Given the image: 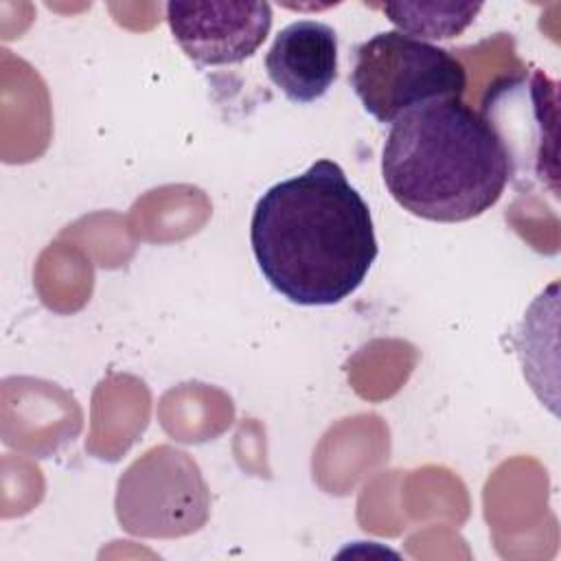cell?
I'll list each match as a JSON object with an SVG mask.
<instances>
[{
	"instance_id": "obj_1",
	"label": "cell",
	"mask_w": 561,
	"mask_h": 561,
	"mask_svg": "<svg viewBox=\"0 0 561 561\" xmlns=\"http://www.w3.org/2000/svg\"><path fill=\"white\" fill-rule=\"evenodd\" d=\"M250 245L270 287L302 307L355 294L379 252L368 204L327 158L259 197Z\"/></svg>"
},
{
	"instance_id": "obj_2",
	"label": "cell",
	"mask_w": 561,
	"mask_h": 561,
	"mask_svg": "<svg viewBox=\"0 0 561 561\" xmlns=\"http://www.w3.org/2000/svg\"><path fill=\"white\" fill-rule=\"evenodd\" d=\"M381 178L403 210L458 224L497 204L508 184V164L478 110L462 99H440L392 123L381 151Z\"/></svg>"
},
{
	"instance_id": "obj_3",
	"label": "cell",
	"mask_w": 561,
	"mask_h": 561,
	"mask_svg": "<svg viewBox=\"0 0 561 561\" xmlns=\"http://www.w3.org/2000/svg\"><path fill=\"white\" fill-rule=\"evenodd\" d=\"M348 79L364 110L386 125L419 105L462 99L467 90V70L456 55L399 31L357 44Z\"/></svg>"
},
{
	"instance_id": "obj_4",
	"label": "cell",
	"mask_w": 561,
	"mask_h": 561,
	"mask_svg": "<svg viewBox=\"0 0 561 561\" xmlns=\"http://www.w3.org/2000/svg\"><path fill=\"white\" fill-rule=\"evenodd\" d=\"M480 116L497 136L508 182L517 193H559V83L543 70L495 77L480 99Z\"/></svg>"
},
{
	"instance_id": "obj_5",
	"label": "cell",
	"mask_w": 561,
	"mask_h": 561,
	"mask_svg": "<svg viewBox=\"0 0 561 561\" xmlns=\"http://www.w3.org/2000/svg\"><path fill=\"white\" fill-rule=\"evenodd\" d=\"M116 519L136 537L175 539L197 533L210 515V491L191 454L156 445L116 484Z\"/></svg>"
},
{
	"instance_id": "obj_6",
	"label": "cell",
	"mask_w": 561,
	"mask_h": 561,
	"mask_svg": "<svg viewBox=\"0 0 561 561\" xmlns=\"http://www.w3.org/2000/svg\"><path fill=\"white\" fill-rule=\"evenodd\" d=\"M173 39L197 66H230L252 57L272 28L270 2L171 0Z\"/></svg>"
},
{
	"instance_id": "obj_7",
	"label": "cell",
	"mask_w": 561,
	"mask_h": 561,
	"mask_svg": "<svg viewBox=\"0 0 561 561\" xmlns=\"http://www.w3.org/2000/svg\"><path fill=\"white\" fill-rule=\"evenodd\" d=\"M265 70L291 103L322 99L337 79V33L320 20L287 24L265 55Z\"/></svg>"
},
{
	"instance_id": "obj_8",
	"label": "cell",
	"mask_w": 561,
	"mask_h": 561,
	"mask_svg": "<svg viewBox=\"0 0 561 561\" xmlns=\"http://www.w3.org/2000/svg\"><path fill=\"white\" fill-rule=\"evenodd\" d=\"M386 18L416 39H447L460 35L482 11V2H386Z\"/></svg>"
}]
</instances>
